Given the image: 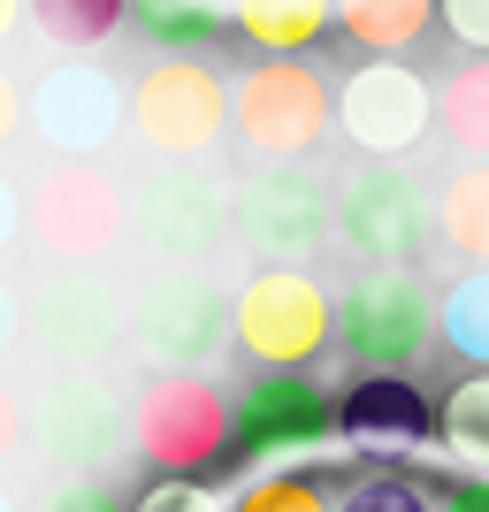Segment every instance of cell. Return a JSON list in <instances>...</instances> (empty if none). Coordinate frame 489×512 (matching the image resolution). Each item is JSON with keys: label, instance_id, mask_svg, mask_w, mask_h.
I'll use <instances>...</instances> for the list:
<instances>
[{"label": "cell", "instance_id": "4dcf8cb0", "mask_svg": "<svg viewBox=\"0 0 489 512\" xmlns=\"http://www.w3.org/2000/svg\"><path fill=\"white\" fill-rule=\"evenodd\" d=\"M436 512H489V474H467V482H451Z\"/></svg>", "mask_w": 489, "mask_h": 512}, {"label": "cell", "instance_id": "8992f818", "mask_svg": "<svg viewBox=\"0 0 489 512\" xmlns=\"http://www.w3.org/2000/svg\"><path fill=\"white\" fill-rule=\"evenodd\" d=\"M230 230H245L253 253H268V268H298L321 237L337 230V199L314 184V169L268 161L230 192Z\"/></svg>", "mask_w": 489, "mask_h": 512}, {"label": "cell", "instance_id": "7a4b0ae2", "mask_svg": "<svg viewBox=\"0 0 489 512\" xmlns=\"http://www.w3.org/2000/svg\"><path fill=\"white\" fill-rule=\"evenodd\" d=\"M337 237L390 276H413V260H428V237H436V199L398 161H360L337 192Z\"/></svg>", "mask_w": 489, "mask_h": 512}, {"label": "cell", "instance_id": "cb8c5ba5", "mask_svg": "<svg viewBox=\"0 0 489 512\" xmlns=\"http://www.w3.org/2000/svg\"><path fill=\"white\" fill-rule=\"evenodd\" d=\"M436 428H444V451L459 459V467L489 474V375L451 383V390H444V413H436Z\"/></svg>", "mask_w": 489, "mask_h": 512}, {"label": "cell", "instance_id": "3957f363", "mask_svg": "<svg viewBox=\"0 0 489 512\" xmlns=\"http://www.w3.org/2000/svg\"><path fill=\"white\" fill-rule=\"evenodd\" d=\"M230 130L260 161H306L337 130V85L314 62H253L230 92Z\"/></svg>", "mask_w": 489, "mask_h": 512}, {"label": "cell", "instance_id": "5bb4252c", "mask_svg": "<svg viewBox=\"0 0 489 512\" xmlns=\"http://www.w3.org/2000/svg\"><path fill=\"white\" fill-rule=\"evenodd\" d=\"M130 337L184 375L192 360H207L214 344L230 337V306H222V291L207 276H153L138 291V306H130Z\"/></svg>", "mask_w": 489, "mask_h": 512}, {"label": "cell", "instance_id": "9a60e30c", "mask_svg": "<svg viewBox=\"0 0 489 512\" xmlns=\"http://www.w3.org/2000/svg\"><path fill=\"white\" fill-rule=\"evenodd\" d=\"M23 329L46 344V352H62V360H92L107 344L123 337V291L92 268H62V276H46L23 306Z\"/></svg>", "mask_w": 489, "mask_h": 512}, {"label": "cell", "instance_id": "6da1fadb", "mask_svg": "<svg viewBox=\"0 0 489 512\" xmlns=\"http://www.w3.org/2000/svg\"><path fill=\"white\" fill-rule=\"evenodd\" d=\"M230 337H237V352H253L268 375H306V367L337 344V299H329L306 268H260L230 299Z\"/></svg>", "mask_w": 489, "mask_h": 512}, {"label": "cell", "instance_id": "e0dca14e", "mask_svg": "<svg viewBox=\"0 0 489 512\" xmlns=\"http://www.w3.org/2000/svg\"><path fill=\"white\" fill-rule=\"evenodd\" d=\"M230 23L245 46H268V62H306L337 23V0H230Z\"/></svg>", "mask_w": 489, "mask_h": 512}, {"label": "cell", "instance_id": "4fadbf2b", "mask_svg": "<svg viewBox=\"0 0 489 512\" xmlns=\"http://www.w3.org/2000/svg\"><path fill=\"white\" fill-rule=\"evenodd\" d=\"M138 230H146L153 253L169 260H207L214 245H222V230H230V192L214 184L207 169H153L146 184H138Z\"/></svg>", "mask_w": 489, "mask_h": 512}, {"label": "cell", "instance_id": "8fae6325", "mask_svg": "<svg viewBox=\"0 0 489 512\" xmlns=\"http://www.w3.org/2000/svg\"><path fill=\"white\" fill-rule=\"evenodd\" d=\"M245 459H306L337 444V398L314 375H260L230 398Z\"/></svg>", "mask_w": 489, "mask_h": 512}, {"label": "cell", "instance_id": "44dd1931", "mask_svg": "<svg viewBox=\"0 0 489 512\" xmlns=\"http://www.w3.org/2000/svg\"><path fill=\"white\" fill-rule=\"evenodd\" d=\"M436 130H444L459 153L489 161V62H459L436 85Z\"/></svg>", "mask_w": 489, "mask_h": 512}, {"label": "cell", "instance_id": "52a82bcc", "mask_svg": "<svg viewBox=\"0 0 489 512\" xmlns=\"http://www.w3.org/2000/svg\"><path fill=\"white\" fill-rule=\"evenodd\" d=\"M130 130H138L153 153L192 161V153H207L214 138L230 130V85H222L207 62H153L146 77L130 85Z\"/></svg>", "mask_w": 489, "mask_h": 512}, {"label": "cell", "instance_id": "d590c367", "mask_svg": "<svg viewBox=\"0 0 489 512\" xmlns=\"http://www.w3.org/2000/svg\"><path fill=\"white\" fill-rule=\"evenodd\" d=\"M0 512H16V497H8V490H0Z\"/></svg>", "mask_w": 489, "mask_h": 512}, {"label": "cell", "instance_id": "603a6c76", "mask_svg": "<svg viewBox=\"0 0 489 512\" xmlns=\"http://www.w3.org/2000/svg\"><path fill=\"white\" fill-rule=\"evenodd\" d=\"M130 0H31V23H39L46 46H107L115 31H123Z\"/></svg>", "mask_w": 489, "mask_h": 512}, {"label": "cell", "instance_id": "f546056e", "mask_svg": "<svg viewBox=\"0 0 489 512\" xmlns=\"http://www.w3.org/2000/svg\"><path fill=\"white\" fill-rule=\"evenodd\" d=\"M23 436H31V406H23L16 390L0 383V459H8V451H16Z\"/></svg>", "mask_w": 489, "mask_h": 512}, {"label": "cell", "instance_id": "2e32d148", "mask_svg": "<svg viewBox=\"0 0 489 512\" xmlns=\"http://www.w3.org/2000/svg\"><path fill=\"white\" fill-rule=\"evenodd\" d=\"M337 436L360 451H428V398L405 375H360L337 390Z\"/></svg>", "mask_w": 489, "mask_h": 512}, {"label": "cell", "instance_id": "e575fe53", "mask_svg": "<svg viewBox=\"0 0 489 512\" xmlns=\"http://www.w3.org/2000/svg\"><path fill=\"white\" fill-rule=\"evenodd\" d=\"M23 16H31V0H0V39H8V31H16Z\"/></svg>", "mask_w": 489, "mask_h": 512}, {"label": "cell", "instance_id": "30bf717a", "mask_svg": "<svg viewBox=\"0 0 489 512\" xmlns=\"http://www.w3.org/2000/svg\"><path fill=\"white\" fill-rule=\"evenodd\" d=\"M23 230L39 237L62 268H92V260L123 237V192L107 184L100 169H46L39 192L23 199Z\"/></svg>", "mask_w": 489, "mask_h": 512}, {"label": "cell", "instance_id": "ac0fdd59", "mask_svg": "<svg viewBox=\"0 0 489 512\" xmlns=\"http://www.w3.org/2000/svg\"><path fill=\"white\" fill-rule=\"evenodd\" d=\"M436 16V0H337V31L367 46V62H398V46H413Z\"/></svg>", "mask_w": 489, "mask_h": 512}, {"label": "cell", "instance_id": "9c48e42d", "mask_svg": "<svg viewBox=\"0 0 489 512\" xmlns=\"http://www.w3.org/2000/svg\"><path fill=\"white\" fill-rule=\"evenodd\" d=\"M123 115H130V100L100 62H54L23 92V130H39V146H54L62 161H85V153L115 146Z\"/></svg>", "mask_w": 489, "mask_h": 512}, {"label": "cell", "instance_id": "ffe728a7", "mask_svg": "<svg viewBox=\"0 0 489 512\" xmlns=\"http://www.w3.org/2000/svg\"><path fill=\"white\" fill-rule=\"evenodd\" d=\"M436 237H444L467 268H489V161L459 169L444 192H436Z\"/></svg>", "mask_w": 489, "mask_h": 512}, {"label": "cell", "instance_id": "d6a6232c", "mask_svg": "<svg viewBox=\"0 0 489 512\" xmlns=\"http://www.w3.org/2000/svg\"><path fill=\"white\" fill-rule=\"evenodd\" d=\"M16 237H23V192L8 184V176H0V253H8Z\"/></svg>", "mask_w": 489, "mask_h": 512}, {"label": "cell", "instance_id": "f1b7e54d", "mask_svg": "<svg viewBox=\"0 0 489 512\" xmlns=\"http://www.w3.org/2000/svg\"><path fill=\"white\" fill-rule=\"evenodd\" d=\"M46 512H123V497L100 490V482H69V490L46 497Z\"/></svg>", "mask_w": 489, "mask_h": 512}, {"label": "cell", "instance_id": "83f0119b", "mask_svg": "<svg viewBox=\"0 0 489 512\" xmlns=\"http://www.w3.org/2000/svg\"><path fill=\"white\" fill-rule=\"evenodd\" d=\"M436 23L459 46H474V62H489V0H436Z\"/></svg>", "mask_w": 489, "mask_h": 512}, {"label": "cell", "instance_id": "ba28073f", "mask_svg": "<svg viewBox=\"0 0 489 512\" xmlns=\"http://www.w3.org/2000/svg\"><path fill=\"white\" fill-rule=\"evenodd\" d=\"M436 123V92L405 62H360L337 85V130L360 146V161H398L413 153Z\"/></svg>", "mask_w": 489, "mask_h": 512}, {"label": "cell", "instance_id": "5b68a950", "mask_svg": "<svg viewBox=\"0 0 489 512\" xmlns=\"http://www.w3.org/2000/svg\"><path fill=\"white\" fill-rule=\"evenodd\" d=\"M436 337V299L421 276H390L375 268L337 299V352L360 360V375H398L405 360H421Z\"/></svg>", "mask_w": 489, "mask_h": 512}, {"label": "cell", "instance_id": "484cf974", "mask_svg": "<svg viewBox=\"0 0 489 512\" xmlns=\"http://www.w3.org/2000/svg\"><path fill=\"white\" fill-rule=\"evenodd\" d=\"M337 512H428V490L413 482V474L375 467V474H360V482L337 497Z\"/></svg>", "mask_w": 489, "mask_h": 512}, {"label": "cell", "instance_id": "1f68e13d", "mask_svg": "<svg viewBox=\"0 0 489 512\" xmlns=\"http://www.w3.org/2000/svg\"><path fill=\"white\" fill-rule=\"evenodd\" d=\"M23 92H31V85H16V77L0 69V146H8V138L23 130Z\"/></svg>", "mask_w": 489, "mask_h": 512}, {"label": "cell", "instance_id": "4316f807", "mask_svg": "<svg viewBox=\"0 0 489 512\" xmlns=\"http://www.w3.org/2000/svg\"><path fill=\"white\" fill-rule=\"evenodd\" d=\"M130 512H230V497L214 490V482H184V474H161L146 497Z\"/></svg>", "mask_w": 489, "mask_h": 512}, {"label": "cell", "instance_id": "7c38bea8", "mask_svg": "<svg viewBox=\"0 0 489 512\" xmlns=\"http://www.w3.org/2000/svg\"><path fill=\"white\" fill-rule=\"evenodd\" d=\"M31 444L69 474H100L115 451H123V398L100 383V375H54L31 406Z\"/></svg>", "mask_w": 489, "mask_h": 512}, {"label": "cell", "instance_id": "836d02e7", "mask_svg": "<svg viewBox=\"0 0 489 512\" xmlns=\"http://www.w3.org/2000/svg\"><path fill=\"white\" fill-rule=\"evenodd\" d=\"M16 329H23V306H16V291H8V283H0V352H8V344H16Z\"/></svg>", "mask_w": 489, "mask_h": 512}, {"label": "cell", "instance_id": "d6986e66", "mask_svg": "<svg viewBox=\"0 0 489 512\" xmlns=\"http://www.w3.org/2000/svg\"><path fill=\"white\" fill-rule=\"evenodd\" d=\"M130 16L153 46H169V62H192L230 31V0H130Z\"/></svg>", "mask_w": 489, "mask_h": 512}, {"label": "cell", "instance_id": "277c9868", "mask_svg": "<svg viewBox=\"0 0 489 512\" xmlns=\"http://www.w3.org/2000/svg\"><path fill=\"white\" fill-rule=\"evenodd\" d=\"M130 444L146 451V467L199 482V467H214L237 444V413L207 375H161V383H146V398L130 413Z\"/></svg>", "mask_w": 489, "mask_h": 512}, {"label": "cell", "instance_id": "d4e9b609", "mask_svg": "<svg viewBox=\"0 0 489 512\" xmlns=\"http://www.w3.org/2000/svg\"><path fill=\"white\" fill-rule=\"evenodd\" d=\"M230 512H337V497L321 490L314 474H260V482H245V490L230 497Z\"/></svg>", "mask_w": 489, "mask_h": 512}, {"label": "cell", "instance_id": "7402d4cb", "mask_svg": "<svg viewBox=\"0 0 489 512\" xmlns=\"http://www.w3.org/2000/svg\"><path fill=\"white\" fill-rule=\"evenodd\" d=\"M436 329H444V344L459 360H474V375H489V268H467V276L444 291Z\"/></svg>", "mask_w": 489, "mask_h": 512}]
</instances>
